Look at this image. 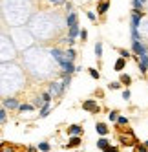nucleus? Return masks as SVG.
<instances>
[{
  "label": "nucleus",
  "instance_id": "31",
  "mask_svg": "<svg viewBox=\"0 0 148 152\" xmlns=\"http://www.w3.org/2000/svg\"><path fill=\"white\" fill-rule=\"evenodd\" d=\"M79 37H81L82 40H86V39H88V31H86V29H82V31H79Z\"/></svg>",
  "mask_w": 148,
  "mask_h": 152
},
{
  "label": "nucleus",
  "instance_id": "12",
  "mask_svg": "<svg viewBox=\"0 0 148 152\" xmlns=\"http://www.w3.org/2000/svg\"><path fill=\"white\" fill-rule=\"evenodd\" d=\"M66 24H68V28H70V26H75V24H77V15L70 11V13L66 15Z\"/></svg>",
  "mask_w": 148,
  "mask_h": 152
},
{
  "label": "nucleus",
  "instance_id": "38",
  "mask_svg": "<svg viewBox=\"0 0 148 152\" xmlns=\"http://www.w3.org/2000/svg\"><path fill=\"white\" fill-rule=\"evenodd\" d=\"M42 104H44V103H42V99H40V97H37V99H35V104H33V106H42Z\"/></svg>",
  "mask_w": 148,
  "mask_h": 152
},
{
  "label": "nucleus",
  "instance_id": "25",
  "mask_svg": "<svg viewBox=\"0 0 148 152\" xmlns=\"http://www.w3.org/2000/svg\"><path fill=\"white\" fill-rule=\"evenodd\" d=\"M108 7H110V2H102L101 6H99V13L102 15V13H106L108 11Z\"/></svg>",
  "mask_w": 148,
  "mask_h": 152
},
{
  "label": "nucleus",
  "instance_id": "33",
  "mask_svg": "<svg viewBox=\"0 0 148 152\" xmlns=\"http://www.w3.org/2000/svg\"><path fill=\"white\" fill-rule=\"evenodd\" d=\"M4 121H6V110L0 108V123H4Z\"/></svg>",
  "mask_w": 148,
  "mask_h": 152
},
{
  "label": "nucleus",
  "instance_id": "36",
  "mask_svg": "<svg viewBox=\"0 0 148 152\" xmlns=\"http://www.w3.org/2000/svg\"><path fill=\"white\" fill-rule=\"evenodd\" d=\"M117 115H119L117 112H110V115H108V117H110V121H115V119H117Z\"/></svg>",
  "mask_w": 148,
  "mask_h": 152
},
{
  "label": "nucleus",
  "instance_id": "24",
  "mask_svg": "<svg viewBox=\"0 0 148 152\" xmlns=\"http://www.w3.org/2000/svg\"><path fill=\"white\" fill-rule=\"evenodd\" d=\"M144 2L146 0H133V9H143V6H144Z\"/></svg>",
  "mask_w": 148,
  "mask_h": 152
},
{
  "label": "nucleus",
  "instance_id": "13",
  "mask_svg": "<svg viewBox=\"0 0 148 152\" xmlns=\"http://www.w3.org/2000/svg\"><path fill=\"white\" fill-rule=\"evenodd\" d=\"M81 143H82V139H81L79 136H71L70 141H68V147H79ZM68 147H66V148H68Z\"/></svg>",
  "mask_w": 148,
  "mask_h": 152
},
{
  "label": "nucleus",
  "instance_id": "34",
  "mask_svg": "<svg viewBox=\"0 0 148 152\" xmlns=\"http://www.w3.org/2000/svg\"><path fill=\"white\" fill-rule=\"evenodd\" d=\"M123 99H124V101L130 99V90H124V92H123Z\"/></svg>",
  "mask_w": 148,
  "mask_h": 152
},
{
  "label": "nucleus",
  "instance_id": "6",
  "mask_svg": "<svg viewBox=\"0 0 148 152\" xmlns=\"http://www.w3.org/2000/svg\"><path fill=\"white\" fill-rule=\"evenodd\" d=\"M48 94H49V95H53V97H57V95H62V94H64V90H62V86H60L59 83H51Z\"/></svg>",
  "mask_w": 148,
  "mask_h": 152
},
{
  "label": "nucleus",
  "instance_id": "20",
  "mask_svg": "<svg viewBox=\"0 0 148 152\" xmlns=\"http://www.w3.org/2000/svg\"><path fill=\"white\" fill-rule=\"evenodd\" d=\"M121 84H126V86H128L130 83H132V77H130V75H126V73H123L121 75V81H119Z\"/></svg>",
  "mask_w": 148,
  "mask_h": 152
},
{
  "label": "nucleus",
  "instance_id": "11",
  "mask_svg": "<svg viewBox=\"0 0 148 152\" xmlns=\"http://www.w3.org/2000/svg\"><path fill=\"white\" fill-rule=\"evenodd\" d=\"M0 152H17V145H11V143H2V145H0Z\"/></svg>",
  "mask_w": 148,
  "mask_h": 152
},
{
  "label": "nucleus",
  "instance_id": "15",
  "mask_svg": "<svg viewBox=\"0 0 148 152\" xmlns=\"http://www.w3.org/2000/svg\"><path fill=\"white\" fill-rule=\"evenodd\" d=\"M108 145H110V141H108L106 137H104V136H102V137L97 141V148H101V150H104V148H106Z\"/></svg>",
  "mask_w": 148,
  "mask_h": 152
},
{
  "label": "nucleus",
  "instance_id": "42",
  "mask_svg": "<svg viewBox=\"0 0 148 152\" xmlns=\"http://www.w3.org/2000/svg\"><path fill=\"white\" fill-rule=\"evenodd\" d=\"M143 147H144V148L148 150V141H144V143H143Z\"/></svg>",
  "mask_w": 148,
  "mask_h": 152
},
{
  "label": "nucleus",
  "instance_id": "21",
  "mask_svg": "<svg viewBox=\"0 0 148 152\" xmlns=\"http://www.w3.org/2000/svg\"><path fill=\"white\" fill-rule=\"evenodd\" d=\"M95 55H97V59L102 57V44H101V42H97V44H95Z\"/></svg>",
  "mask_w": 148,
  "mask_h": 152
},
{
  "label": "nucleus",
  "instance_id": "23",
  "mask_svg": "<svg viewBox=\"0 0 148 152\" xmlns=\"http://www.w3.org/2000/svg\"><path fill=\"white\" fill-rule=\"evenodd\" d=\"M49 148H51V147H49V143H46V141H42V143L38 145V150H40V152H49Z\"/></svg>",
  "mask_w": 148,
  "mask_h": 152
},
{
  "label": "nucleus",
  "instance_id": "5",
  "mask_svg": "<svg viewBox=\"0 0 148 152\" xmlns=\"http://www.w3.org/2000/svg\"><path fill=\"white\" fill-rule=\"evenodd\" d=\"M119 139H121V145H123V147H130V145L135 143V136H133V132H128V136L121 134Z\"/></svg>",
  "mask_w": 148,
  "mask_h": 152
},
{
  "label": "nucleus",
  "instance_id": "16",
  "mask_svg": "<svg viewBox=\"0 0 148 152\" xmlns=\"http://www.w3.org/2000/svg\"><path fill=\"white\" fill-rule=\"evenodd\" d=\"M51 110V103H44L42 104V110H40V117H46Z\"/></svg>",
  "mask_w": 148,
  "mask_h": 152
},
{
  "label": "nucleus",
  "instance_id": "41",
  "mask_svg": "<svg viewBox=\"0 0 148 152\" xmlns=\"http://www.w3.org/2000/svg\"><path fill=\"white\" fill-rule=\"evenodd\" d=\"M28 152H37V148L35 147H28Z\"/></svg>",
  "mask_w": 148,
  "mask_h": 152
},
{
  "label": "nucleus",
  "instance_id": "28",
  "mask_svg": "<svg viewBox=\"0 0 148 152\" xmlns=\"http://www.w3.org/2000/svg\"><path fill=\"white\" fill-rule=\"evenodd\" d=\"M108 88L117 90V88H121V83H119V81H113V83H110V84H108Z\"/></svg>",
  "mask_w": 148,
  "mask_h": 152
},
{
  "label": "nucleus",
  "instance_id": "32",
  "mask_svg": "<svg viewBox=\"0 0 148 152\" xmlns=\"http://www.w3.org/2000/svg\"><path fill=\"white\" fill-rule=\"evenodd\" d=\"M104 152H119V148H117V147H112V145H108L106 148H104Z\"/></svg>",
  "mask_w": 148,
  "mask_h": 152
},
{
  "label": "nucleus",
  "instance_id": "37",
  "mask_svg": "<svg viewBox=\"0 0 148 152\" xmlns=\"http://www.w3.org/2000/svg\"><path fill=\"white\" fill-rule=\"evenodd\" d=\"M135 152H148V150H146L143 145H137V147H135Z\"/></svg>",
  "mask_w": 148,
  "mask_h": 152
},
{
  "label": "nucleus",
  "instance_id": "35",
  "mask_svg": "<svg viewBox=\"0 0 148 152\" xmlns=\"http://www.w3.org/2000/svg\"><path fill=\"white\" fill-rule=\"evenodd\" d=\"M49 2H51V4H53V6H60V4H64V2H66V0H49Z\"/></svg>",
  "mask_w": 148,
  "mask_h": 152
},
{
  "label": "nucleus",
  "instance_id": "27",
  "mask_svg": "<svg viewBox=\"0 0 148 152\" xmlns=\"http://www.w3.org/2000/svg\"><path fill=\"white\" fill-rule=\"evenodd\" d=\"M132 40H141V35H139V29H132Z\"/></svg>",
  "mask_w": 148,
  "mask_h": 152
},
{
  "label": "nucleus",
  "instance_id": "39",
  "mask_svg": "<svg viewBox=\"0 0 148 152\" xmlns=\"http://www.w3.org/2000/svg\"><path fill=\"white\" fill-rule=\"evenodd\" d=\"M64 7H66V11L70 13V11H71V7H73V6H71L70 2H64Z\"/></svg>",
  "mask_w": 148,
  "mask_h": 152
},
{
  "label": "nucleus",
  "instance_id": "30",
  "mask_svg": "<svg viewBox=\"0 0 148 152\" xmlns=\"http://www.w3.org/2000/svg\"><path fill=\"white\" fill-rule=\"evenodd\" d=\"M42 101H44V103H51V95L46 92V94H42Z\"/></svg>",
  "mask_w": 148,
  "mask_h": 152
},
{
  "label": "nucleus",
  "instance_id": "3",
  "mask_svg": "<svg viewBox=\"0 0 148 152\" xmlns=\"http://www.w3.org/2000/svg\"><path fill=\"white\" fill-rule=\"evenodd\" d=\"M51 57H53V59L59 62V66H60V68H62V64L66 62V55H64V51L59 50V48H53V50H51Z\"/></svg>",
  "mask_w": 148,
  "mask_h": 152
},
{
  "label": "nucleus",
  "instance_id": "29",
  "mask_svg": "<svg viewBox=\"0 0 148 152\" xmlns=\"http://www.w3.org/2000/svg\"><path fill=\"white\" fill-rule=\"evenodd\" d=\"M119 53H121L123 59H128V57H130V51H128V50H119Z\"/></svg>",
  "mask_w": 148,
  "mask_h": 152
},
{
  "label": "nucleus",
  "instance_id": "2",
  "mask_svg": "<svg viewBox=\"0 0 148 152\" xmlns=\"http://www.w3.org/2000/svg\"><path fill=\"white\" fill-rule=\"evenodd\" d=\"M132 50L137 57H141V55H146V46L143 44L141 40H132Z\"/></svg>",
  "mask_w": 148,
  "mask_h": 152
},
{
  "label": "nucleus",
  "instance_id": "4",
  "mask_svg": "<svg viewBox=\"0 0 148 152\" xmlns=\"http://www.w3.org/2000/svg\"><path fill=\"white\" fill-rule=\"evenodd\" d=\"M143 17H144V13L141 11V9H133V11H132V29L139 28V22H141Z\"/></svg>",
  "mask_w": 148,
  "mask_h": 152
},
{
  "label": "nucleus",
  "instance_id": "1",
  "mask_svg": "<svg viewBox=\"0 0 148 152\" xmlns=\"http://www.w3.org/2000/svg\"><path fill=\"white\" fill-rule=\"evenodd\" d=\"M82 108H84L86 112H90V114H99V112H101V106L97 104V101H93V99L84 101V103H82Z\"/></svg>",
  "mask_w": 148,
  "mask_h": 152
},
{
  "label": "nucleus",
  "instance_id": "19",
  "mask_svg": "<svg viewBox=\"0 0 148 152\" xmlns=\"http://www.w3.org/2000/svg\"><path fill=\"white\" fill-rule=\"evenodd\" d=\"M79 35V26L75 24V26H70V39H75Z\"/></svg>",
  "mask_w": 148,
  "mask_h": 152
},
{
  "label": "nucleus",
  "instance_id": "7",
  "mask_svg": "<svg viewBox=\"0 0 148 152\" xmlns=\"http://www.w3.org/2000/svg\"><path fill=\"white\" fill-rule=\"evenodd\" d=\"M4 106L7 110H15V108H18V101L15 97H7V99H4Z\"/></svg>",
  "mask_w": 148,
  "mask_h": 152
},
{
  "label": "nucleus",
  "instance_id": "10",
  "mask_svg": "<svg viewBox=\"0 0 148 152\" xmlns=\"http://www.w3.org/2000/svg\"><path fill=\"white\" fill-rule=\"evenodd\" d=\"M95 130H97V134H101V136H106L110 132L106 123H97V125H95Z\"/></svg>",
  "mask_w": 148,
  "mask_h": 152
},
{
  "label": "nucleus",
  "instance_id": "40",
  "mask_svg": "<svg viewBox=\"0 0 148 152\" xmlns=\"http://www.w3.org/2000/svg\"><path fill=\"white\" fill-rule=\"evenodd\" d=\"M86 15H88V18L91 20V22H95V13H91V11H90V13H86Z\"/></svg>",
  "mask_w": 148,
  "mask_h": 152
},
{
  "label": "nucleus",
  "instance_id": "8",
  "mask_svg": "<svg viewBox=\"0 0 148 152\" xmlns=\"http://www.w3.org/2000/svg\"><path fill=\"white\" fill-rule=\"evenodd\" d=\"M139 70H141V73L148 72V55H141L139 57Z\"/></svg>",
  "mask_w": 148,
  "mask_h": 152
},
{
  "label": "nucleus",
  "instance_id": "9",
  "mask_svg": "<svg viewBox=\"0 0 148 152\" xmlns=\"http://www.w3.org/2000/svg\"><path fill=\"white\" fill-rule=\"evenodd\" d=\"M82 132H84V130H82L81 125H71V126H68V134H71V136H81Z\"/></svg>",
  "mask_w": 148,
  "mask_h": 152
},
{
  "label": "nucleus",
  "instance_id": "18",
  "mask_svg": "<svg viewBox=\"0 0 148 152\" xmlns=\"http://www.w3.org/2000/svg\"><path fill=\"white\" fill-rule=\"evenodd\" d=\"M115 121H117V125H119V126H126V125H128V117H124V115H117V119H115Z\"/></svg>",
  "mask_w": 148,
  "mask_h": 152
},
{
  "label": "nucleus",
  "instance_id": "22",
  "mask_svg": "<svg viewBox=\"0 0 148 152\" xmlns=\"http://www.w3.org/2000/svg\"><path fill=\"white\" fill-rule=\"evenodd\" d=\"M33 104H18V110L20 112H29V110H33Z\"/></svg>",
  "mask_w": 148,
  "mask_h": 152
},
{
  "label": "nucleus",
  "instance_id": "26",
  "mask_svg": "<svg viewBox=\"0 0 148 152\" xmlns=\"http://www.w3.org/2000/svg\"><path fill=\"white\" fill-rule=\"evenodd\" d=\"M88 73L91 75L93 79H99V77H101V73H99V70H95V68H88Z\"/></svg>",
  "mask_w": 148,
  "mask_h": 152
},
{
  "label": "nucleus",
  "instance_id": "17",
  "mask_svg": "<svg viewBox=\"0 0 148 152\" xmlns=\"http://www.w3.org/2000/svg\"><path fill=\"white\" fill-rule=\"evenodd\" d=\"M64 55H66V61H73V59H75V50H73V48H68V50L64 51Z\"/></svg>",
  "mask_w": 148,
  "mask_h": 152
},
{
  "label": "nucleus",
  "instance_id": "14",
  "mask_svg": "<svg viewBox=\"0 0 148 152\" xmlns=\"http://www.w3.org/2000/svg\"><path fill=\"white\" fill-rule=\"evenodd\" d=\"M124 66H126V59L121 57V59H117V62H115V66H113V68H115V72H123Z\"/></svg>",
  "mask_w": 148,
  "mask_h": 152
}]
</instances>
